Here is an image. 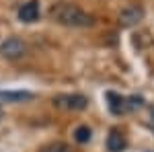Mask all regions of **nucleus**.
<instances>
[{"mask_svg":"<svg viewBox=\"0 0 154 152\" xmlns=\"http://www.w3.org/2000/svg\"><path fill=\"white\" fill-rule=\"evenodd\" d=\"M49 17L56 23L64 25V27H72V29H86V27H93L95 25L93 14L84 12L80 6L70 4V2H60V4H56L49 11Z\"/></svg>","mask_w":154,"mask_h":152,"instance_id":"1","label":"nucleus"},{"mask_svg":"<svg viewBox=\"0 0 154 152\" xmlns=\"http://www.w3.org/2000/svg\"><path fill=\"white\" fill-rule=\"evenodd\" d=\"M51 103L62 111H84L88 107V99L80 93H60L51 99Z\"/></svg>","mask_w":154,"mask_h":152,"instance_id":"2","label":"nucleus"},{"mask_svg":"<svg viewBox=\"0 0 154 152\" xmlns=\"http://www.w3.org/2000/svg\"><path fill=\"white\" fill-rule=\"evenodd\" d=\"M27 54V43L19 37H8L0 43V56L6 60H19Z\"/></svg>","mask_w":154,"mask_h":152,"instance_id":"3","label":"nucleus"},{"mask_svg":"<svg viewBox=\"0 0 154 152\" xmlns=\"http://www.w3.org/2000/svg\"><path fill=\"white\" fill-rule=\"evenodd\" d=\"M144 19V8L142 6H128L119 12V23L123 27H134Z\"/></svg>","mask_w":154,"mask_h":152,"instance_id":"4","label":"nucleus"},{"mask_svg":"<svg viewBox=\"0 0 154 152\" xmlns=\"http://www.w3.org/2000/svg\"><path fill=\"white\" fill-rule=\"evenodd\" d=\"M125 146H128V140H125L123 132L113 128L109 132V136H107V150L109 152H123Z\"/></svg>","mask_w":154,"mask_h":152,"instance_id":"5","label":"nucleus"},{"mask_svg":"<svg viewBox=\"0 0 154 152\" xmlns=\"http://www.w3.org/2000/svg\"><path fill=\"white\" fill-rule=\"evenodd\" d=\"M19 19L23 23H35L39 19V2L37 0H29L19 8Z\"/></svg>","mask_w":154,"mask_h":152,"instance_id":"6","label":"nucleus"},{"mask_svg":"<svg viewBox=\"0 0 154 152\" xmlns=\"http://www.w3.org/2000/svg\"><path fill=\"white\" fill-rule=\"evenodd\" d=\"M107 101H109V109L111 113L121 115V113H128L130 107H128V97H121L117 93H107Z\"/></svg>","mask_w":154,"mask_h":152,"instance_id":"7","label":"nucleus"},{"mask_svg":"<svg viewBox=\"0 0 154 152\" xmlns=\"http://www.w3.org/2000/svg\"><path fill=\"white\" fill-rule=\"evenodd\" d=\"M33 97L35 95L29 91H0V99L6 103H25V101H31Z\"/></svg>","mask_w":154,"mask_h":152,"instance_id":"8","label":"nucleus"},{"mask_svg":"<svg viewBox=\"0 0 154 152\" xmlns=\"http://www.w3.org/2000/svg\"><path fill=\"white\" fill-rule=\"evenodd\" d=\"M39 152H72V146L66 142H49L45 146H41Z\"/></svg>","mask_w":154,"mask_h":152,"instance_id":"9","label":"nucleus"},{"mask_svg":"<svg viewBox=\"0 0 154 152\" xmlns=\"http://www.w3.org/2000/svg\"><path fill=\"white\" fill-rule=\"evenodd\" d=\"M74 140L78 142V144H86V142L91 140V128L88 126H78V128L74 129Z\"/></svg>","mask_w":154,"mask_h":152,"instance_id":"10","label":"nucleus"},{"mask_svg":"<svg viewBox=\"0 0 154 152\" xmlns=\"http://www.w3.org/2000/svg\"><path fill=\"white\" fill-rule=\"evenodd\" d=\"M142 105H144V99H142V97H138V95L128 97V107H130V111H136V109H140Z\"/></svg>","mask_w":154,"mask_h":152,"instance_id":"11","label":"nucleus"},{"mask_svg":"<svg viewBox=\"0 0 154 152\" xmlns=\"http://www.w3.org/2000/svg\"><path fill=\"white\" fill-rule=\"evenodd\" d=\"M150 123H152V128H154V107H152V111H150Z\"/></svg>","mask_w":154,"mask_h":152,"instance_id":"12","label":"nucleus"},{"mask_svg":"<svg viewBox=\"0 0 154 152\" xmlns=\"http://www.w3.org/2000/svg\"><path fill=\"white\" fill-rule=\"evenodd\" d=\"M2 115H4V111H2V107H0V119H2Z\"/></svg>","mask_w":154,"mask_h":152,"instance_id":"13","label":"nucleus"}]
</instances>
